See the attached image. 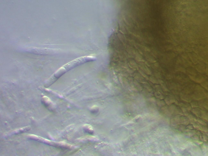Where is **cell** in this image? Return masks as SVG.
I'll return each instance as SVG.
<instances>
[{"label": "cell", "mask_w": 208, "mask_h": 156, "mask_svg": "<svg viewBox=\"0 0 208 156\" xmlns=\"http://www.w3.org/2000/svg\"><path fill=\"white\" fill-rule=\"evenodd\" d=\"M96 58L94 56H86L79 57L72 61L64 65L61 67L54 74H53L45 83V87H48L52 84L54 83L58 79H59L65 72L69 71L71 69L77 66L78 65L82 64L87 62L94 61L96 60Z\"/></svg>", "instance_id": "obj_1"}, {"label": "cell", "mask_w": 208, "mask_h": 156, "mask_svg": "<svg viewBox=\"0 0 208 156\" xmlns=\"http://www.w3.org/2000/svg\"><path fill=\"white\" fill-rule=\"evenodd\" d=\"M42 103L45 107H46V108H48L50 110V109L53 110L54 107V105L52 101L47 96H43L42 99Z\"/></svg>", "instance_id": "obj_2"}, {"label": "cell", "mask_w": 208, "mask_h": 156, "mask_svg": "<svg viewBox=\"0 0 208 156\" xmlns=\"http://www.w3.org/2000/svg\"><path fill=\"white\" fill-rule=\"evenodd\" d=\"M31 129V126L24 127L18 129L14 130L10 134L11 135H18V134L30 130Z\"/></svg>", "instance_id": "obj_3"}]
</instances>
